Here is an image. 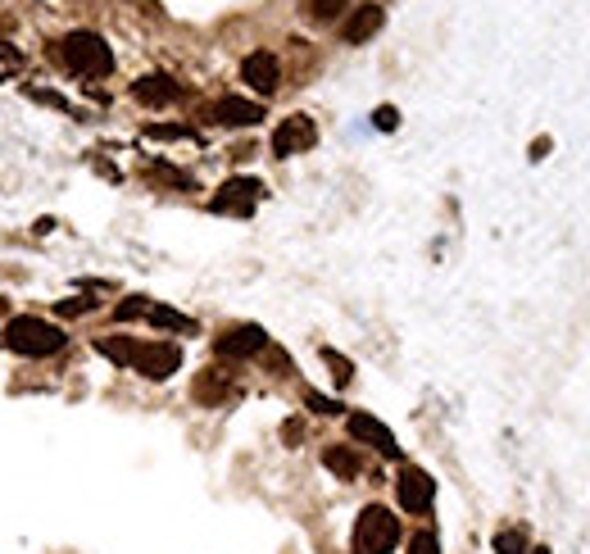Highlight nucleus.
Segmentation results:
<instances>
[{"mask_svg":"<svg viewBox=\"0 0 590 554\" xmlns=\"http://www.w3.org/2000/svg\"><path fill=\"white\" fill-rule=\"evenodd\" d=\"M91 305H96V300H82V296H73V300H64V305H59V314H69V318H73V314H87Z\"/></svg>","mask_w":590,"mask_h":554,"instance_id":"nucleus-23","label":"nucleus"},{"mask_svg":"<svg viewBox=\"0 0 590 554\" xmlns=\"http://www.w3.org/2000/svg\"><path fill=\"white\" fill-rule=\"evenodd\" d=\"M323 359H327V364H332V377H336V382H350V373H354V368H350V359H341V355H336V350H323Z\"/></svg>","mask_w":590,"mask_h":554,"instance_id":"nucleus-18","label":"nucleus"},{"mask_svg":"<svg viewBox=\"0 0 590 554\" xmlns=\"http://www.w3.org/2000/svg\"><path fill=\"white\" fill-rule=\"evenodd\" d=\"M341 10H350V0H305V14H314L318 23L341 19Z\"/></svg>","mask_w":590,"mask_h":554,"instance_id":"nucleus-17","label":"nucleus"},{"mask_svg":"<svg viewBox=\"0 0 590 554\" xmlns=\"http://www.w3.org/2000/svg\"><path fill=\"white\" fill-rule=\"evenodd\" d=\"M305 405L314 409V414H341V405H336V400H327V396H318V391H309Z\"/></svg>","mask_w":590,"mask_h":554,"instance_id":"nucleus-20","label":"nucleus"},{"mask_svg":"<svg viewBox=\"0 0 590 554\" xmlns=\"http://www.w3.org/2000/svg\"><path fill=\"white\" fill-rule=\"evenodd\" d=\"M395 491H400V505L409 509V514H427V509H432V500H436V482L423 473V468H400Z\"/></svg>","mask_w":590,"mask_h":554,"instance_id":"nucleus-8","label":"nucleus"},{"mask_svg":"<svg viewBox=\"0 0 590 554\" xmlns=\"http://www.w3.org/2000/svg\"><path fill=\"white\" fill-rule=\"evenodd\" d=\"M132 96H137L141 105H155L159 109V105H173V100L182 96V87H177L168 73H146V78L132 87Z\"/></svg>","mask_w":590,"mask_h":554,"instance_id":"nucleus-13","label":"nucleus"},{"mask_svg":"<svg viewBox=\"0 0 590 554\" xmlns=\"http://www.w3.org/2000/svg\"><path fill=\"white\" fill-rule=\"evenodd\" d=\"M409 554H441V541H436L432 532H418L409 541Z\"/></svg>","mask_w":590,"mask_h":554,"instance_id":"nucleus-19","label":"nucleus"},{"mask_svg":"<svg viewBox=\"0 0 590 554\" xmlns=\"http://www.w3.org/2000/svg\"><path fill=\"white\" fill-rule=\"evenodd\" d=\"M373 123H377V128H382V132H391L395 123H400V114H395L391 105H382V109H377V114H373Z\"/></svg>","mask_w":590,"mask_h":554,"instance_id":"nucleus-22","label":"nucleus"},{"mask_svg":"<svg viewBox=\"0 0 590 554\" xmlns=\"http://www.w3.org/2000/svg\"><path fill=\"white\" fill-rule=\"evenodd\" d=\"M209 119L223 123V128H255V123L264 119V105H255V100H246V96H223V100H214Z\"/></svg>","mask_w":590,"mask_h":554,"instance_id":"nucleus-9","label":"nucleus"},{"mask_svg":"<svg viewBox=\"0 0 590 554\" xmlns=\"http://www.w3.org/2000/svg\"><path fill=\"white\" fill-rule=\"evenodd\" d=\"M264 346H268V337H264V327H255V323H236L214 341V350L223 359H250V355H259Z\"/></svg>","mask_w":590,"mask_h":554,"instance_id":"nucleus-7","label":"nucleus"},{"mask_svg":"<svg viewBox=\"0 0 590 554\" xmlns=\"http://www.w3.org/2000/svg\"><path fill=\"white\" fill-rule=\"evenodd\" d=\"M323 464L332 468L336 477H359V455L350 446H327L323 450Z\"/></svg>","mask_w":590,"mask_h":554,"instance_id":"nucleus-15","label":"nucleus"},{"mask_svg":"<svg viewBox=\"0 0 590 554\" xmlns=\"http://www.w3.org/2000/svg\"><path fill=\"white\" fill-rule=\"evenodd\" d=\"M259 196H264V187H259L255 178H227L223 187H218L214 196V214H236V218H250L259 205Z\"/></svg>","mask_w":590,"mask_h":554,"instance_id":"nucleus-5","label":"nucleus"},{"mask_svg":"<svg viewBox=\"0 0 590 554\" xmlns=\"http://www.w3.org/2000/svg\"><path fill=\"white\" fill-rule=\"evenodd\" d=\"M141 318H150L155 327H168V332H191V327H196L187 314H177V309H164V305H155V300L146 305V314H141Z\"/></svg>","mask_w":590,"mask_h":554,"instance_id":"nucleus-16","label":"nucleus"},{"mask_svg":"<svg viewBox=\"0 0 590 554\" xmlns=\"http://www.w3.org/2000/svg\"><path fill=\"white\" fill-rule=\"evenodd\" d=\"M241 78H246L259 96H273L277 82H282V64H277L273 50H255V55H246V64H241Z\"/></svg>","mask_w":590,"mask_h":554,"instance_id":"nucleus-10","label":"nucleus"},{"mask_svg":"<svg viewBox=\"0 0 590 554\" xmlns=\"http://www.w3.org/2000/svg\"><path fill=\"white\" fill-rule=\"evenodd\" d=\"M227 391H232V377H227L223 368H205V373L196 377V400L200 405H218V400H227Z\"/></svg>","mask_w":590,"mask_h":554,"instance_id":"nucleus-14","label":"nucleus"},{"mask_svg":"<svg viewBox=\"0 0 590 554\" xmlns=\"http://www.w3.org/2000/svg\"><path fill=\"white\" fill-rule=\"evenodd\" d=\"M100 350H105L114 364H132L141 377H150V382H164V377H173L177 368H182V350H177L173 341H128V337H109V341H100Z\"/></svg>","mask_w":590,"mask_h":554,"instance_id":"nucleus-1","label":"nucleus"},{"mask_svg":"<svg viewBox=\"0 0 590 554\" xmlns=\"http://www.w3.org/2000/svg\"><path fill=\"white\" fill-rule=\"evenodd\" d=\"M350 436H354V441H364V446H373L377 455H386V459L400 455V446H395L391 427L377 423L373 414H350Z\"/></svg>","mask_w":590,"mask_h":554,"instance_id":"nucleus-11","label":"nucleus"},{"mask_svg":"<svg viewBox=\"0 0 590 554\" xmlns=\"http://www.w3.org/2000/svg\"><path fill=\"white\" fill-rule=\"evenodd\" d=\"M314 141H318L314 119H309V114H291V119H282L277 123V132H273V155L277 159L300 155V150H309Z\"/></svg>","mask_w":590,"mask_h":554,"instance_id":"nucleus-6","label":"nucleus"},{"mask_svg":"<svg viewBox=\"0 0 590 554\" xmlns=\"http://www.w3.org/2000/svg\"><path fill=\"white\" fill-rule=\"evenodd\" d=\"M395 541H400V518L386 505H368L354 523V554H391Z\"/></svg>","mask_w":590,"mask_h":554,"instance_id":"nucleus-4","label":"nucleus"},{"mask_svg":"<svg viewBox=\"0 0 590 554\" xmlns=\"http://www.w3.org/2000/svg\"><path fill=\"white\" fill-rule=\"evenodd\" d=\"M382 23H386V10H382V5H359V10L345 19L341 37L350 41V46H364L368 37H377V32H382Z\"/></svg>","mask_w":590,"mask_h":554,"instance_id":"nucleus-12","label":"nucleus"},{"mask_svg":"<svg viewBox=\"0 0 590 554\" xmlns=\"http://www.w3.org/2000/svg\"><path fill=\"white\" fill-rule=\"evenodd\" d=\"M59 60L69 64L78 78H105L109 69H114V55H109L105 37H96V32H69L64 37V46H59Z\"/></svg>","mask_w":590,"mask_h":554,"instance_id":"nucleus-3","label":"nucleus"},{"mask_svg":"<svg viewBox=\"0 0 590 554\" xmlns=\"http://www.w3.org/2000/svg\"><path fill=\"white\" fill-rule=\"evenodd\" d=\"M495 550H500V554H518L522 550V532H500V536H495Z\"/></svg>","mask_w":590,"mask_h":554,"instance_id":"nucleus-21","label":"nucleus"},{"mask_svg":"<svg viewBox=\"0 0 590 554\" xmlns=\"http://www.w3.org/2000/svg\"><path fill=\"white\" fill-rule=\"evenodd\" d=\"M5 346L23 359H46V355H55V350H64V332H59L55 323H46V318L23 314V318H10Z\"/></svg>","mask_w":590,"mask_h":554,"instance_id":"nucleus-2","label":"nucleus"}]
</instances>
